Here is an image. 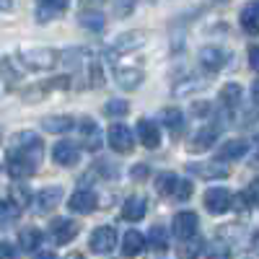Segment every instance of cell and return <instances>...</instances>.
<instances>
[{
    "mask_svg": "<svg viewBox=\"0 0 259 259\" xmlns=\"http://www.w3.org/2000/svg\"><path fill=\"white\" fill-rule=\"evenodd\" d=\"M41 158H45V143L36 133L26 130V133H16L11 138L6 163H8V174L13 179H26L39 168Z\"/></svg>",
    "mask_w": 259,
    "mask_h": 259,
    "instance_id": "6da1fadb",
    "label": "cell"
},
{
    "mask_svg": "<svg viewBox=\"0 0 259 259\" xmlns=\"http://www.w3.org/2000/svg\"><path fill=\"white\" fill-rule=\"evenodd\" d=\"M60 52L57 50H50V47H29V50H21L18 52V60L21 65H26L31 70H50L60 62Z\"/></svg>",
    "mask_w": 259,
    "mask_h": 259,
    "instance_id": "7a4b0ae2",
    "label": "cell"
},
{
    "mask_svg": "<svg viewBox=\"0 0 259 259\" xmlns=\"http://www.w3.org/2000/svg\"><path fill=\"white\" fill-rule=\"evenodd\" d=\"M145 45V31H127V34H119L109 47H106V57H122L127 52H133V50H140Z\"/></svg>",
    "mask_w": 259,
    "mask_h": 259,
    "instance_id": "3957f363",
    "label": "cell"
},
{
    "mask_svg": "<svg viewBox=\"0 0 259 259\" xmlns=\"http://www.w3.org/2000/svg\"><path fill=\"white\" fill-rule=\"evenodd\" d=\"M197 226H200L197 215L189 212V210H182V212H177V215H174V223H171V231H174L177 239L189 241V239H194V233H197Z\"/></svg>",
    "mask_w": 259,
    "mask_h": 259,
    "instance_id": "277c9868",
    "label": "cell"
},
{
    "mask_svg": "<svg viewBox=\"0 0 259 259\" xmlns=\"http://www.w3.org/2000/svg\"><path fill=\"white\" fill-rule=\"evenodd\" d=\"M106 140H109V148L117 150V153H130V150L135 148V138H133V133H130V127H124L119 122L109 127Z\"/></svg>",
    "mask_w": 259,
    "mask_h": 259,
    "instance_id": "5b68a950",
    "label": "cell"
},
{
    "mask_svg": "<svg viewBox=\"0 0 259 259\" xmlns=\"http://www.w3.org/2000/svg\"><path fill=\"white\" fill-rule=\"evenodd\" d=\"M117 246V231L112 226H101L91 233V251L94 254H112Z\"/></svg>",
    "mask_w": 259,
    "mask_h": 259,
    "instance_id": "8992f818",
    "label": "cell"
},
{
    "mask_svg": "<svg viewBox=\"0 0 259 259\" xmlns=\"http://www.w3.org/2000/svg\"><path fill=\"white\" fill-rule=\"evenodd\" d=\"M231 202H233L231 192L223 189V187H212V189L205 192V207H207L212 215H223V212H228V210H231Z\"/></svg>",
    "mask_w": 259,
    "mask_h": 259,
    "instance_id": "52a82bcc",
    "label": "cell"
},
{
    "mask_svg": "<svg viewBox=\"0 0 259 259\" xmlns=\"http://www.w3.org/2000/svg\"><path fill=\"white\" fill-rule=\"evenodd\" d=\"M68 207L78 215H89L99 207V197L91 192V189H78L70 194V200H68Z\"/></svg>",
    "mask_w": 259,
    "mask_h": 259,
    "instance_id": "ba28073f",
    "label": "cell"
},
{
    "mask_svg": "<svg viewBox=\"0 0 259 259\" xmlns=\"http://www.w3.org/2000/svg\"><path fill=\"white\" fill-rule=\"evenodd\" d=\"M78 231H80V226L75 221H68V218H57L50 226V236H52L55 244H70L78 236Z\"/></svg>",
    "mask_w": 259,
    "mask_h": 259,
    "instance_id": "9c48e42d",
    "label": "cell"
},
{
    "mask_svg": "<svg viewBox=\"0 0 259 259\" xmlns=\"http://www.w3.org/2000/svg\"><path fill=\"white\" fill-rule=\"evenodd\" d=\"M60 202H62V187H47L34 197V212L45 215V212L55 210Z\"/></svg>",
    "mask_w": 259,
    "mask_h": 259,
    "instance_id": "30bf717a",
    "label": "cell"
},
{
    "mask_svg": "<svg viewBox=\"0 0 259 259\" xmlns=\"http://www.w3.org/2000/svg\"><path fill=\"white\" fill-rule=\"evenodd\" d=\"M189 174L192 177H200V179H226L231 174V168L221 161H215V163H189Z\"/></svg>",
    "mask_w": 259,
    "mask_h": 259,
    "instance_id": "8fae6325",
    "label": "cell"
},
{
    "mask_svg": "<svg viewBox=\"0 0 259 259\" xmlns=\"http://www.w3.org/2000/svg\"><path fill=\"white\" fill-rule=\"evenodd\" d=\"M52 158H55V163H57V166L70 168V166H75V163H78L80 150H78V145H75V143L62 140V143H57V145L52 148Z\"/></svg>",
    "mask_w": 259,
    "mask_h": 259,
    "instance_id": "7c38bea8",
    "label": "cell"
},
{
    "mask_svg": "<svg viewBox=\"0 0 259 259\" xmlns=\"http://www.w3.org/2000/svg\"><path fill=\"white\" fill-rule=\"evenodd\" d=\"M114 80L122 85V89H138L140 80H143V68L140 65H133V68H127V65H114Z\"/></svg>",
    "mask_w": 259,
    "mask_h": 259,
    "instance_id": "4fadbf2b",
    "label": "cell"
},
{
    "mask_svg": "<svg viewBox=\"0 0 259 259\" xmlns=\"http://www.w3.org/2000/svg\"><path fill=\"white\" fill-rule=\"evenodd\" d=\"M249 153V143L246 140H241V138H236V140H226L221 148H218V161L223 163V161H236V158H241V156H246Z\"/></svg>",
    "mask_w": 259,
    "mask_h": 259,
    "instance_id": "5bb4252c",
    "label": "cell"
},
{
    "mask_svg": "<svg viewBox=\"0 0 259 259\" xmlns=\"http://www.w3.org/2000/svg\"><path fill=\"white\" fill-rule=\"evenodd\" d=\"M138 140L145 145V148H158L161 145V130L156 122H150V119H140L138 122Z\"/></svg>",
    "mask_w": 259,
    "mask_h": 259,
    "instance_id": "9a60e30c",
    "label": "cell"
},
{
    "mask_svg": "<svg viewBox=\"0 0 259 259\" xmlns=\"http://www.w3.org/2000/svg\"><path fill=\"white\" fill-rule=\"evenodd\" d=\"M65 11H68V3H62V0H45V3H36V21L47 24V21L60 18Z\"/></svg>",
    "mask_w": 259,
    "mask_h": 259,
    "instance_id": "2e32d148",
    "label": "cell"
},
{
    "mask_svg": "<svg viewBox=\"0 0 259 259\" xmlns=\"http://www.w3.org/2000/svg\"><path fill=\"white\" fill-rule=\"evenodd\" d=\"M200 62L207 70H221L228 62V52H223L221 47H202L200 50Z\"/></svg>",
    "mask_w": 259,
    "mask_h": 259,
    "instance_id": "e0dca14e",
    "label": "cell"
},
{
    "mask_svg": "<svg viewBox=\"0 0 259 259\" xmlns=\"http://www.w3.org/2000/svg\"><path fill=\"white\" fill-rule=\"evenodd\" d=\"M145 210H148L145 197H138V194H133V197H127L124 205H122V218L130 221V223H138V221L145 218Z\"/></svg>",
    "mask_w": 259,
    "mask_h": 259,
    "instance_id": "ac0fdd59",
    "label": "cell"
},
{
    "mask_svg": "<svg viewBox=\"0 0 259 259\" xmlns=\"http://www.w3.org/2000/svg\"><path fill=\"white\" fill-rule=\"evenodd\" d=\"M218 133H221V127H215V124H207V127H202L197 135L192 138V143H189V148L192 150H207L215 140H218Z\"/></svg>",
    "mask_w": 259,
    "mask_h": 259,
    "instance_id": "d6986e66",
    "label": "cell"
},
{
    "mask_svg": "<svg viewBox=\"0 0 259 259\" xmlns=\"http://www.w3.org/2000/svg\"><path fill=\"white\" fill-rule=\"evenodd\" d=\"M80 135H83V143H85V148H89V150H96L101 145V133H99L96 122L89 119V117L80 119Z\"/></svg>",
    "mask_w": 259,
    "mask_h": 259,
    "instance_id": "ffe728a7",
    "label": "cell"
},
{
    "mask_svg": "<svg viewBox=\"0 0 259 259\" xmlns=\"http://www.w3.org/2000/svg\"><path fill=\"white\" fill-rule=\"evenodd\" d=\"M207 89V80L202 75H194V78H184L174 85V96H189V94H197Z\"/></svg>",
    "mask_w": 259,
    "mask_h": 259,
    "instance_id": "44dd1931",
    "label": "cell"
},
{
    "mask_svg": "<svg viewBox=\"0 0 259 259\" xmlns=\"http://www.w3.org/2000/svg\"><path fill=\"white\" fill-rule=\"evenodd\" d=\"M41 127H45L47 133H55V135H60V133H68V130H73V117H68V114L45 117V119H41Z\"/></svg>",
    "mask_w": 259,
    "mask_h": 259,
    "instance_id": "7402d4cb",
    "label": "cell"
},
{
    "mask_svg": "<svg viewBox=\"0 0 259 259\" xmlns=\"http://www.w3.org/2000/svg\"><path fill=\"white\" fill-rule=\"evenodd\" d=\"M143 249H145L143 233H140V231H127V233H124V241H122V251H124V256H138Z\"/></svg>",
    "mask_w": 259,
    "mask_h": 259,
    "instance_id": "603a6c76",
    "label": "cell"
},
{
    "mask_svg": "<svg viewBox=\"0 0 259 259\" xmlns=\"http://www.w3.org/2000/svg\"><path fill=\"white\" fill-rule=\"evenodd\" d=\"M241 26L246 34H259V3H249L241 11Z\"/></svg>",
    "mask_w": 259,
    "mask_h": 259,
    "instance_id": "cb8c5ba5",
    "label": "cell"
},
{
    "mask_svg": "<svg viewBox=\"0 0 259 259\" xmlns=\"http://www.w3.org/2000/svg\"><path fill=\"white\" fill-rule=\"evenodd\" d=\"M161 122L166 124V130H168L171 135H179L182 127H184V117H182V112L177 109V106H168V109H163V112H161Z\"/></svg>",
    "mask_w": 259,
    "mask_h": 259,
    "instance_id": "d4e9b609",
    "label": "cell"
},
{
    "mask_svg": "<svg viewBox=\"0 0 259 259\" xmlns=\"http://www.w3.org/2000/svg\"><path fill=\"white\" fill-rule=\"evenodd\" d=\"M177 187H179V177L171 174V171H163V174L156 177V189H158V194H163V197H174Z\"/></svg>",
    "mask_w": 259,
    "mask_h": 259,
    "instance_id": "484cf974",
    "label": "cell"
},
{
    "mask_svg": "<svg viewBox=\"0 0 259 259\" xmlns=\"http://www.w3.org/2000/svg\"><path fill=\"white\" fill-rule=\"evenodd\" d=\"M39 244H41V233L36 228H24L18 233V246L24 251H34Z\"/></svg>",
    "mask_w": 259,
    "mask_h": 259,
    "instance_id": "4316f807",
    "label": "cell"
},
{
    "mask_svg": "<svg viewBox=\"0 0 259 259\" xmlns=\"http://www.w3.org/2000/svg\"><path fill=\"white\" fill-rule=\"evenodd\" d=\"M80 24L85 29H91V31H101L106 26V18H104L101 11H83L80 13Z\"/></svg>",
    "mask_w": 259,
    "mask_h": 259,
    "instance_id": "83f0119b",
    "label": "cell"
},
{
    "mask_svg": "<svg viewBox=\"0 0 259 259\" xmlns=\"http://www.w3.org/2000/svg\"><path fill=\"white\" fill-rule=\"evenodd\" d=\"M148 246L156 249V251H163V249L168 246V233H166L163 226H153V228H150V233H148Z\"/></svg>",
    "mask_w": 259,
    "mask_h": 259,
    "instance_id": "f1b7e54d",
    "label": "cell"
},
{
    "mask_svg": "<svg viewBox=\"0 0 259 259\" xmlns=\"http://www.w3.org/2000/svg\"><path fill=\"white\" fill-rule=\"evenodd\" d=\"M221 101H223V106H236L241 101V85H236V83H228V85H223V91H221Z\"/></svg>",
    "mask_w": 259,
    "mask_h": 259,
    "instance_id": "f546056e",
    "label": "cell"
},
{
    "mask_svg": "<svg viewBox=\"0 0 259 259\" xmlns=\"http://www.w3.org/2000/svg\"><path fill=\"white\" fill-rule=\"evenodd\" d=\"M130 112V101H122V99H114L109 104H104V114L106 117H124Z\"/></svg>",
    "mask_w": 259,
    "mask_h": 259,
    "instance_id": "4dcf8cb0",
    "label": "cell"
},
{
    "mask_svg": "<svg viewBox=\"0 0 259 259\" xmlns=\"http://www.w3.org/2000/svg\"><path fill=\"white\" fill-rule=\"evenodd\" d=\"M18 207L11 202V200H0V223H8V221H16L18 218Z\"/></svg>",
    "mask_w": 259,
    "mask_h": 259,
    "instance_id": "1f68e13d",
    "label": "cell"
},
{
    "mask_svg": "<svg viewBox=\"0 0 259 259\" xmlns=\"http://www.w3.org/2000/svg\"><path fill=\"white\" fill-rule=\"evenodd\" d=\"M207 259H231V249L223 241H212L207 246Z\"/></svg>",
    "mask_w": 259,
    "mask_h": 259,
    "instance_id": "d6a6232c",
    "label": "cell"
},
{
    "mask_svg": "<svg viewBox=\"0 0 259 259\" xmlns=\"http://www.w3.org/2000/svg\"><path fill=\"white\" fill-rule=\"evenodd\" d=\"M197 254H200V241L184 244V246L179 249V256H182V259H197Z\"/></svg>",
    "mask_w": 259,
    "mask_h": 259,
    "instance_id": "836d02e7",
    "label": "cell"
},
{
    "mask_svg": "<svg viewBox=\"0 0 259 259\" xmlns=\"http://www.w3.org/2000/svg\"><path fill=\"white\" fill-rule=\"evenodd\" d=\"M177 200H189L192 197V182H184L179 179V187H177V194H174Z\"/></svg>",
    "mask_w": 259,
    "mask_h": 259,
    "instance_id": "e575fe53",
    "label": "cell"
},
{
    "mask_svg": "<svg viewBox=\"0 0 259 259\" xmlns=\"http://www.w3.org/2000/svg\"><path fill=\"white\" fill-rule=\"evenodd\" d=\"M0 259H18V251L13 244L8 241H0Z\"/></svg>",
    "mask_w": 259,
    "mask_h": 259,
    "instance_id": "d590c367",
    "label": "cell"
},
{
    "mask_svg": "<svg viewBox=\"0 0 259 259\" xmlns=\"http://www.w3.org/2000/svg\"><path fill=\"white\" fill-rule=\"evenodd\" d=\"M246 197H249V202H251V205H256V207H259V179H254V182L249 184Z\"/></svg>",
    "mask_w": 259,
    "mask_h": 259,
    "instance_id": "8d00e7d4",
    "label": "cell"
},
{
    "mask_svg": "<svg viewBox=\"0 0 259 259\" xmlns=\"http://www.w3.org/2000/svg\"><path fill=\"white\" fill-rule=\"evenodd\" d=\"M246 205H251L246 194H233V202H231V207H236L239 212H244V210H246Z\"/></svg>",
    "mask_w": 259,
    "mask_h": 259,
    "instance_id": "74e56055",
    "label": "cell"
},
{
    "mask_svg": "<svg viewBox=\"0 0 259 259\" xmlns=\"http://www.w3.org/2000/svg\"><path fill=\"white\" fill-rule=\"evenodd\" d=\"M249 65H251V70L259 73V45H251L249 47Z\"/></svg>",
    "mask_w": 259,
    "mask_h": 259,
    "instance_id": "f35d334b",
    "label": "cell"
},
{
    "mask_svg": "<svg viewBox=\"0 0 259 259\" xmlns=\"http://www.w3.org/2000/svg\"><path fill=\"white\" fill-rule=\"evenodd\" d=\"M251 96H254V101L259 104V80H254V85H251Z\"/></svg>",
    "mask_w": 259,
    "mask_h": 259,
    "instance_id": "ab89813d",
    "label": "cell"
},
{
    "mask_svg": "<svg viewBox=\"0 0 259 259\" xmlns=\"http://www.w3.org/2000/svg\"><path fill=\"white\" fill-rule=\"evenodd\" d=\"M34 259H57V256H55L52 251H41V254H36Z\"/></svg>",
    "mask_w": 259,
    "mask_h": 259,
    "instance_id": "60d3db41",
    "label": "cell"
},
{
    "mask_svg": "<svg viewBox=\"0 0 259 259\" xmlns=\"http://www.w3.org/2000/svg\"><path fill=\"white\" fill-rule=\"evenodd\" d=\"M6 91H8V85H6V78H3V75H0V96H3Z\"/></svg>",
    "mask_w": 259,
    "mask_h": 259,
    "instance_id": "b9f144b4",
    "label": "cell"
},
{
    "mask_svg": "<svg viewBox=\"0 0 259 259\" xmlns=\"http://www.w3.org/2000/svg\"><path fill=\"white\" fill-rule=\"evenodd\" d=\"M65 259H83V254H68Z\"/></svg>",
    "mask_w": 259,
    "mask_h": 259,
    "instance_id": "7bdbcfd3",
    "label": "cell"
}]
</instances>
